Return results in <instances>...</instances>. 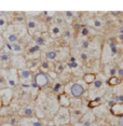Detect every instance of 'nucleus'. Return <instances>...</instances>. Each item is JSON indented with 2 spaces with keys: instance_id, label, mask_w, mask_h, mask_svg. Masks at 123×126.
<instances>
[{
  "instance_id": "1",
  "label": "nucleus",
  "mask_w": 123,
  "mask_h": 126,
  "mask_svg": "<svg viewBox=\"0 0 123 126\" xmlns=\"http://www.w3.org/2000/svg\"><path fill=\"white\" fill-rule=\"evenodd\" d=\"M71 120V113L69 108L66 107H61L56 111L55 115L53 117V122L55 126H61L65 124H69Z\"/></svg>"
},
{
  "instance_id": "2",
  "label": "nucleus",
  "mask_w": 123,
  "mask_h": 126,
  "mask_svg": "<svg viewBox=\"0 0 123 126\" xmlns=\"http://www.w3.org/2000/svg\"><path fill=\"white\" fill-rule=\"evenodd\" d=\"M19 83L24 86H30L33 85V71L30 69H18Z\"/></svg>"
},
{
  "instance_id": "3",
  "label": "nucleus",
  "mask_w": 123,
  "mask_h": 126,
  "mask_svg": "<svg viewBox=\"0 0 123 126\" xmlns=\"http://www.w3.org/2000/svg\"><path fill=\"white\" fill-rule=\"evenodd\" d=\"M19 83V77H18V69L16 68H10L8 70V76H7V84L8 86L13 88L15 87Z\"/></svg>"
},
{
  "instance_id": "4",
  "label": "nucleus",
  "mask_w": 123,
  "mask_h": 126,
  "mask_svg": "<svg viewBox=\"0 0 123 126\" xmlns=\"http://www.w3.org/2000/svg\"><path fill=\"white\" fill-rule=\"evenodd\" d=\"M34 83H35L36 86L39 87V88L45 87L49 84V77H48V74L45 72H42V71L36 73L35 77H34Z\"/></svg>"
},
{
  "instance_id": "5",
  "label": "nucleus",
  "mask_w": 123,
  "mask_h": 126,
  "mask_svg": "<svg viewBox=\"0 0 123 126\" xmlns=\"http://www.w3.org/2000/svg\"><path fill=\"white\" fill-rule=\"evenodd\" d=\"M0 98L3 106H9L13 98V90L11 87H3L0 90Z\"/></svg>"
},
{
  "instance_id": "6",
  "label": "nucleus",
  "mask_w": 123,
  "mask_h": 126,
  "mask_svg": "<svg viewBox=\"0 0 123 126\" xmlns=\"http://www.w3.org/2000/svg\"><path fill=\"white\" fill-rule=\"evenodd\" d=\"M84 94V87L81 83H72L71 85L70 95L75 98H80Z\"/></svg>"
},
{
  "instance_id": "7",
  "label": "nucleus",
  "mask_w": 123,
  "mask_h": 126,
  "mask_svg": "<svg viewBox=\"0 0 123 126\" xmlns=\"http://www.w3.org/2000/svg\"><path fill=\"white\" fill-rule=\"evenodd\" d=\"M2 36H3V39L7 41V43H9V44H13L15 42H18V39H19V36L16 35L13 31H11L10 29L4 30Z\"/></svg>"
},
{
  "instance_id": "8",
  "label": "nucleus",
  "mask_w": 123,
  "mask_h": 126,
  "mask_svg": "<svg viewBox=\"0 0 123 126\" xmlns=\"http://www.w3.org/2000/svg\"><path fill=\"white\" fill-rule=\"evenodd\" d=\"M19 123L21 126H43L42 122L36 117H23Z\"/></svg>"
},
{
  "instance_id": "9",
  "label": "nucleus",
  "mask_w": 123,
  "mask_h": 126,
  "mask_svg": "<svg viewBox=\"0 0 123 126\" xmlns=\"http://www.w3.org/2000/svg\"><path fill=\"white\" fill-rule=\"evenodd\" d=\"M94 121H95V115H94L93 112H91V111L85 112L83 115H82L81 119H80V122L84 126H92Z\"/></svg>"
},
{
  "instance_id": "10",
  "label": "nucleus",
  "mask_w": 123,
  "mask_h": 126,
  "mask_svg": "<svg viewBox=\"0 0 123 126\" xmlns=\"http://www.w3.org/2000/svg\"><path fill=\"white\" fill-rule=\"evenodd\" d=\"M49 33L53 38H57V37H61L63 35V29L59 25H52L49 29Z\"/></svg>"
},
{
  "instance_id": "11",
  "label": "nucleus",
  "mask_w": 123,
  "mask_h": 126,
  "mask_svg": "<svg viewBox=\"0 0 123 126\" xmlns=\"http://www.w3.org/2000/svg\"><path fill=\"white\" fill-rule=\"evenodd\" d=\"M58 104L61 107H66V108H69L70 105H71V100L70 98L68 97L66 94H61V95H58Z\"/></svg>"
},
{
  "instance_id": "12",
  "label": "nucleus",
  "mask_w": 123,
  "mask_h": 126,
  "mask_svg": "<svg viewBox=\"0 0 123 126\" xmlns=\"http://www.w3.org/2000/svg\"><path fill=\"white\" fill-rule=\"evenodd\" d=\"M110 111L112 112V114L114 115H123V102L122 104H114L112 107H111Z\"/></svg>"
},
{
  "instance_id": "13",
  "label": "nucleus",
  "mask_w": 123,
  "mask_h": 126,
  "mask_svg": "<svg viewBox=\"0 0 123 126\" xmlns=\"http://www.w3.org/2000/svg\"><path fill=\"white\" fill-rule=\"evenodd\" d=\"M21 114L23 116H26V117H30V116L35 115V108L33 106H27V107L23 108V110L21 111Z\"/></svg>"
},
{
  "instance_id": "14",
  "label": "nucleus",
  "mask_w": 123,
  "mask_h": 126,
  "mask_svg": "<svg viewBox=\"0 0 123 126\" xmlns=\"http://www.w3.org/2000/svg\"><path fill=\"white\" fill-rule=\"evenodd\" d=\"M27 28L30 33H34L37 30V28H38V22L34 18H29L27 21Z\"/></svg>"
},
{
  "instance_id": "15",
  "label": "nucleus",
  "mask_w": 123,
  "mask_h": 126,
  "mask_svg": "<svg viewBox=\"0 0 123 126\" xmlns=\"http://www.w3.org/2000/svg\"><path fill=\"white\" fill-rule=\"evenodd\" d=\"M11 59V56L9 54V51L7 50H3L0 52V63L1 64H7V63H9Z\"/></svg>"
},
{
  "instance_id": "16",
  "label": "nucleus",
  "mask_w": 123,
  "mask_h": 126,
  "mask_svg": "<svg viewBox=\"0 0 123 126\" xmlns=\"http://www.w3.org/2000/svg\"><path fill=\"white\" fill-rule=\"evenodd\" d=\"M65 91V85L63 84V83L61 82H57L54 84L53 86V92L56 94V95H61V94H63V92Z\"/></svg>"
},
{
  "instance_id": "17",
  "label": "nucleus",
  "mask_w": 123,
  "mask_h": 126,
  "mask_svg": "<svg viewBox=\"0 0 123 126\" xmlns=\"http://www.w3.org/2000/svg\"><path fill=\"white\" fill-rule=\"evenodd\" d=\"M83 80H84V82L87 83V84L91 85L96 80V76L94 73H87V74H84Z\"/></svg>"
},
{
  "instance_id": "18",
  "label": "nucleus",
  "mask_w": 123,
  "mask_h": 126,
  "mask_svg": "<svg viewBox=\"0 0 123 126\" xmlns=\"http://www.w3.org/2000/svg\"><path fill=\"white\" fill-rule=\"evenodd\" d=\"M108 84H109L110 86H116V85L120 84V78L118 76L110 77L109 80H108Z\"/></svg>"
},
{
  "instance_id": "19",
  "label": "nucleus",
  "mask_w": 123,
  "mask_h": 126,
  "mask_svg": "<svg viewBox=\"0 0 123 126\" xmlns=\"http://www.w3.org/2000/svg\"><path fill=\"white\" fill-rule=\"evenodd\" d=\"M103 85H104V82H103V80L96 79L95 81H94L92 84H91V87H92L93 90H99V88L103 87Z\"/></svg>"
},
{
  "instance_id": "20",
  "label": "nucleus",
  "mask_w": 123,
  "mask_h": 126,
  "mask_svg": "<svg viewBox=\"0 0 123 126\" xmlns=\"http://www.w3.org/2000/svg\"><path fill=\"white\" fill-rule=\"evenodd\" d=\"M57 58V52L56 51H49L47 53V61L54 62Z\"/></svg>"
},
{
  "instance_id": "21",
  "label": "nucleus",
  "mask_w": 123,
  "mask_h": 126,
  "mask_svg": "<svg viewBox=\"0 0 123 126\" xmlns=\"http://www.w3.org/2000/svg\"><path fill=\"white\" fill-rule=\"evenodd\" d=\"M40 70L42 72H49L50 71V64H49V61H44L40 64Z\"/></svg>"
},
{
  "instance_id": "22",
  "label": "nucleus",
  "mask_w": 123,
  "mask_h": 126,
  "mask_svg": "<svg viewBox=\"0 0 123 126\" xmlns=\"http://www.w3.org/2000/svg\"><path fill=\"white\" fill-rule=\"evenodd\" d=\"M40 47H40V45H38V44H35V45H34V47H30L29 48H28V52H29L30 54H35V53H38L39 52V51H40Z\"/></svg>"
},
{
  "instance_id": "23",
  "label": "nucleus",
  "mask_w": 123,
  "mask_h": 126,
  "mask_svg": "<svg viewBox=\"0 0 123 126\" xmlns=\"http://www.w3.org/2000/svg\"><path fill=\"white\" fill-rule=\"evenodd\" d=\"M35 43H37L38 45H40V47H43V45L45 44V39L43 38V37H37V38L35 39Z\"/></svg>"
},
{
  "instance_id": "24",
  "label": "nucleus",
  "mask_w": 123,
  "mask_h": 126,
  "mask_svg": "<svg viewBox=\"0 0 123 126\" xmlns=\"http://www.w3.org/2000/svg\"><path fill=\"white\" fill-rule=\"evenodd\" d=\"M90 35V29H88V27H82L81 30H80V36L81 37H88Z\"/></svg>"
},
{
  "instance_id": "25",
  "label": "nucleus",
  "mask_w": 123,
  "mask_h": 126,
  "mask_svg": "<svg viewBox=\"0 0 123 126\" xmlns=\"http://www.w3.org/2000/svg\"><path fill=\"white\" fill-rule=\"evenodd\" d=\"M113 100L117 104H122L123 102V94H116L113 97Z\"/></svg>"
},
{
  "instance_id": "26",
  "label": "nucleus",
  "mask_w": 123,
  "mask_h": 126,
  "mask_svg": "<svg viewBox=\"0 0 123 126\" xmlns=\"http://www.w3.org/2000/svg\"><path fill=\"white\" fill-rule=\"evenodd\" d=\"M117 72H118V68H116V67H110L109 69H108V71H107V73L109 74L110 77L117 76Z\"/></svg>"
},
{
  "instance_id": "27",
  "label": "nucleus",
  "mask_w": 123,
  "mask_h": 126,
  "mask_svg": "<svg viewBox=\"0 0 123 126\" xmlns=\"http://www.w3.org/2000/svg\"><path fill=\"white\" fill-rule=\"evenodd\" d=\"M7 26H8V22H7V19H5V17L0 16V29H3V28Z\"/></svg>"
},
{
  "instance_id": "28",
  "label": "nucleus",
  "mask_w": 123,
  "mask_h": 126,
  "mask_svg": "<svg viewBox=\"0 0 123 126\" xmlns=\"http://www.w3.org/2000/svg\"><path fill=\"white\" fill-rule=\"evenodd\" d=\"M64 68H65L64 64H62V63H58V64L56 65V67H55V71H56L57 73H62L63 70H64Z\"/></svg>"
},
{
  "instance_id": "29",
  "label": "nucleus",
  "mask_w": 123,
  "mask_h": 126,
  "mask_svg": "<svg viewBox=\"0 0 123 126\" xmlns=\"http://www.w3.org/2000/svg\"><path fill=\"white\" fill-rule=\"evenodd\" d=\"M92 25L95 28H101L103 24H102V22L99 21V19H93V21H92Z\"/></svg>"
},
{
  "instance_id": "30",
  "label": "nucleus",
  "mask_w": 123,
  "mask_h": 126,
  "mask_svg": "<svg viewBox=\"0 0 123 126\" xmlns=\"http://www.w3.org/2000/svg\"><path fill=\"white\" fill-rule=\"evenodd\" d=\"M110 51H111V54H112V55H117V54H118V48H117L116 44L110 43Z\"/></svg>"
},
{
  "instance_id": "31",
  "label": "nucleus",
  "mask_w": 123,
  "mask_h": 126,
  "mask_svg": "<svg viewBox=\"0 0 123 126\" xmlns=\"http://www.w3.org/2000/svg\"><path fill=\"white\" fill-rule=\"evenodd\" d=\"M64 15L66 18H72L73 17V12H71V11H66V12H64Z\"/></svg>"
},
{
  "instance_id": "32",
  "label": "nucleus",
  "mask_w": 123,
  "mask_h": 126,
  "mask_svg": "<svg viewBox=\"0 0 123 126\" xmlns=\"http://www.w3.org/2000/svg\"><path fill=\"white\" fill-rule=\"evenodd\" d=\"M48 74H49V76H50L52 79H56V78H57V74H58V73H57L56 71H52V70H50V71L48 72Z\"/></svg>"
},
{
  "instance_id": "33",
  "label": "nucleus",
  "mask_w": 123,
  "mask_h": 126,
  "mask_svg": "<svg viewBox=\"0 0 123 126\" xmlns=\"http://www.w3.org/2000/svg\"><path fill=\"white\" fill-rule=\"evenodd\" d=\"M117 76L119 78H123V67H119L118 68V72H117Z\"/></svg>"
},
{
  "instance_id": "34",
  "label": "nucleus",
  "mask_w": 123,
  "mask_h": 126,
  "mask_svg": "<svg viewBox=\"0 0 123 126\" xmlns=\"http://www.w3.org/2000/svg\"><path fill=\"white\" fill-rule=\"evenodd\" d=\"M81 45H82V48H88V47H90V42H88V40H84Z\"/></svg>"
},
{
  "instance_id": "35",
  "label": "nucleus",
  "mask_w": 123,
  "mask_h": 126,
  "mask_svg": "<svg viewBox=\"0 0 123 126\" xmlns=\"http://www.w3.org/2000/svg\"><path fill=\"white\" fill-rule=\"evenodd\" d=\"M117 123H118V125L123 126V115H120L118 117V120H117Z\"/></svg>"
},
{
  "instance_id": "36",
  "label": "nucleus",
  "mask_w": 123,
  "mask_h": 126,
  "mask_svg": "<svg viewBox=\"0 0 123 126\" xmlns=\"http://www.w3.org/2000/svg\"><path fill=\"white\" fill-rule=\"evenodd\" d=\"M69 67H70V68H72V69H75V68L78 67V63L76 62V59H75V58H73V63H72V64H69Z\"/></svg>"
},
{
  "instance_id": "37",
  "label": "nucleus",
  "mask_w": 123,
  "mask_h": 126,
  "mask_svg": "<svg viewBox=\"0 0 123 126\" xmlns=\"http://www.w3.org/2000/svg\"><path fill=\"white\" fill-rule=\"evenodd\" d=\"M80 57H81V58L83 59V61H87L88 56V54H87V53H84V52H83V53H81V54H80Z\"/></svg>"
},
{
  "instance_id": "38",
  "label": "nucleus",
  "mask_w": 123,
  "mask_h": 126,
  "mask_svg": "<svg viewBox=\"0 0 123 126\" xmlns=\"http://www.w3.org/2000/svg\"><path fill=\"white\" fill-rule=\"evenodd\" d=\"M64 36H65V37H67V38H69V37H70V31H69V30L64 31Z\"/></svg>"
},
{
  "instance_id": "39",
  "label": "nucleus",
  "mask_w": 123,
  "mask_h": 126,
  "mask_svg": "<svg viewBox=\"0 0 123 126\" xmlns=\"http://www.w3.org/2000/svg\"><path fill=\"white\" fill-rule=\"evenodd\" d=\"M63 22H64V21H63V18H62V17H57V18H56V23H57V25H58V24H62Z\"/></svg>"
},
{
  "instance_id": "40",
  "label": "nucleus",
  "mask_w": 123,
  "mask_h": 126,
  "mask_svg": "<svg viewBox=\"0 0 123 126\" xmlns=\"http://www.w3.org/2000/svg\"><path fill=\"white\" fill-rule=\"evenodd\" d=\"M118 39L120 40V41H123V33H121V35L118 37Z\"/></svg>"
},
{
  "instance_id": "41",
  "label": "nucleus",
  "mask_w": 123,
  "mask_h": 126,
  "mask_svg": "<svg viewBox=\"0 0 123 126\" xmlns=\"http://www.w3.org/2000/svg\"><path fill=\"white\" fill-rule=\"evenodd\" d=\"M1 126H13V124H9V123H8V124H2Z\"/></svg>"
},
{
  "instance_id": "42",
  "label": "nucleus",
  "mask_w": 123,
  "mask_h": 126,
  "mask_svg": "<svg viewBox=\"0 0 123 126\" xmlns=\"http://www.w3.org/2000/svg\"><path fill=\"white\" fill-rule=\"evenodd\" d=\"M61 126H70L69 124H65V125H61Z\"/></svg>"
},
{
  "instance_id": "43",
  "label": "nucleus",
  "mask_w": 123,
  "mask_h": 126,
  "mask_svg": "<svg viewBox=\"0 0 123 126\" xmlns=\"http://www.w3.org/2000/svg\"><path fill=\"white\" fill-rule=\"evenodd\" d=\"M113 126H120V125H113Z\"/></svg>"
}]
</instances>
